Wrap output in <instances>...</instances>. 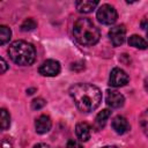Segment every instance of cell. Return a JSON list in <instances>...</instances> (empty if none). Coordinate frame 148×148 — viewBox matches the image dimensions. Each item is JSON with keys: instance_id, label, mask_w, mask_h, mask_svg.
Returning a JSON list of instances; mask_svg holds the SVG:
<instances>
[{"instance_id": "44dd1931", "label": "cell", "mask_w": 148, "mask_h": 148, "mask_svg": "<svg viewBox=\"0 0 148 148\" xmlns=\"http://www.w3.org/2000/svg\"><path fill=\"white\" fill-rule=\"evenodd\" d=\"M1 148H13V143L9 140V138H5L1 143Z\"/></svg>"}, {"instance_id": "30bf717a", "label": "cell", "mask_w": 148, "mask_h": 148, "mask_svg": "<svg viewBox=\"0 0 148 148\" xmlns=\"http://www.w3.org/2000/svg\"><path fill=\"white\" fill-rule=\"evenodd\" d=\"M111 125H112V128L114 130V132L118 134H124L130 130V124H128L127 119L123 116L114 117Z\"/></svg>"}, {"instance_id": "603a6c76", "label": "cell", "mask_w": 148, "mask_h": 148, "mask_svg": "<svg viewBox=\"0 0 148 148\" xmlns=\"http://www.w3.org/2000/svg\"><path fill=\"white\" fill-rule=\"evenodd\" d=\"M34 148H50L47 145H45V143H38V145H36Z\"/></svg>"}, {"instance_id": "ac0fdd59", "label": "cell", "mask_w": 148, "mask_h": 148, "mask_svg": "<svg viewBox=\"0 0 148 148\" xmlns=\"http://www.w3.org/2000/svg\"><path fill=\"white\" fill-rule=\"evenodd\" d=\"M140 125L145 134L148 136V110L143 111L142 114L140 116Z\"/></svg>"}, {"instance_id": "4fadbf2b", "label": "cell", "mask_w": 148, "mask_h": 148, "mask_svg": "<svg viewBox=\"0 0 148 148\" xmlns=\"http://www.w3.org/2000/svg\"><path fill=\"white\" fill-rule=\"evenodd\" d=\"M97 5H98V1H91V0H81V1L75 2L76 9L80 13H83V14L92 12L97 7Z\"/></svg>"}, {"instance_id": "2e32d148", "label": "cell", "mask_w": 148, "mask_h": 148, "mask_svg": "<svg viewBox=\"0 0 148 148\" xmlns=\"http://www.w3.org/2000/svg\"><path fill=\"white\" fill-rule=\"evenodd\" d=\"M0 119H1V128L2 130H7L10 125V116L7 112V110L1 109V114H0Z\"/></svg>"}, {"instance_id": "e0dca14e", "label": "cell", "mask_w": 148, "mask_h": 148, "mask_svg": "<svg viewBox=\"0 0 148 148\" xmlns=\"http://www.w3.org/2000/svg\"><path fill=\"white\" fill-rule=\"evenodd\" d=\"M36 27H37V23H36V21L34 18H27L21 24V30L22 31H31Z\"/></svg>"}, {"instance_id": "7c38bea8", "label": "cell", "mask_w": 148, "mask_h": 148, "mask_svg": "<svg viewBox=\"0 0 148 148\" xmlns=\"http://www.w3.org/2000/svg\"><path fill=\"white\" fill-rule=\"evenodd\" d=\"M110 116H111V111H110V110H108V109L102 110V111L96 116V118H95L94 130H96V131L102 130V128L105 126V124H106L108 119L110 118Z\"/></svg>"}, {"instance_id": "6da1fadb", "label": "cell", "mask_w": 148, "mask_h": 148, "mask_svg": "<svg viewBox=\"0 0 148 148\" xmlns=\"http://www.w3.org/2000/svg\"><path fill=\"white\" fill-rule=\"evenodd\" d=\"M69 95L72 96L76 108L82 112L94 111L102 101L99 88L90 83H76L71 87Z\"/></svg>"}, {"instance_id": "5b68a950", "label": "cell", "mask_w": 148, "mask_h": 148, "mask_svg": "<svg viewBox=\"0 0 148 148\" xmlns=\"http://www.w3.org/2000/svg\"><path fill=\"white\" fill-rule=\"evenodd\" d=\"M38 71L43 76H56L60 73V64L57 60L47 59L39 66Z\"/></svg>"}, {"instance_id": "d6986e66", "label": "cell", "mask_w": 148, "mask_h": 148, "mask_svg": "<svg viewBox=\"0 0 148 148\" xmlns=\"http://www.w3.org/2000/svg\"><path fill=\"white\" fill-rule=\"evenodd\" d=\"M45 104H46V102L43 99V98H35L32 102H31V108L34 109V110H39V109H42V108H44L45 106Z\"/></svg>"}, {"instance_id": "4316f807", "label": "cell", "mask_w": 148, "mask_h": 148, "mask_svg": "<svg viewBox=\"0 0 148 148\" xmlns=\"http://www.w3.org/2000/svg\"><path fill=\"white\" fill-rule=\"evenodd\" d=\"M103 148H117V147H114V146H106V147H103Z\"/></svg>"}, {"instance_id": "cb8c5ba5", "label": "cell", "mask_w": 148, "mask_h": 148, "mask_svg": "<svg viewBox=\"0 0 148 148\" xmlns=\"http://www.w3.org/2000/svg\"><path fill=\"white\" fill-rule=\"evenodd\" d=\"M143 84H145V89L148 91V77H146V79H145V82H143Z\"/></svg>"}, {"instance_id": "7a4b0ae2", "label": "cell", "mask_w": 148, "mask_h": 148, "mask_svg": "<svg viewBox=\"0 0 148 148\" xmlns=\"http://www.w3.org/2000/svg\"><path fill=\"white\" fill-rule=\"evenodd\" d=\"M74 38L81 44L86 46H91L99 40V30L96 25L88 18H79L73 27Z\"/></svg>"}, {"instance_id": "52a82bcc", "label": "cell", "mask_w": 148, "mask_h": 148, "mask_svg": "<svg viewBox=\"0 0 148 148\" xmlns=\"http://www.w3.org/2000/svg\"><path fill=\"white\" fill-rule=\"evenodd\" d=\"M126 37V28L124 25H116L110 29L109 31V38L113 46H120L125 42Z\"/></svg>"}, {"instance_id": "484cf974", "label": "cell", "mask_w": 148, "mask_h": 148, "mask_svg": "<svg viewBox=\"0 0 148 148\" xmlns=\"http://www.w3.org/2000/svg\"><path fill=\"white\" fill-rule=\"evenodd\" d=\"M32 91H35V89H29V90H27V94H29V95H31V94H34Z\"/></svg>"}, {"instance_id": "9c48e42d", "label": "cell", "mask_w": 148, "mask_h": 148, "mask_svg": "<svg viewBox=\"0 0 148 148\" xmlns=\"http://www.w3.org/2000/svg\"><path fill=\"white\" fill-rule=\"evenodd\" d=\"M52 126V121H51V118L46 114H42L39 116L37 119H36V123H35V128H36V132L39 133V134H44V133H47L50 131Z\"/></svg>"}, {"instance_id": "d4e9b609", "label": "cell", "mask_w": 148, "mask_h": 148, "mask_svg": "<svg viewBox=\"0 0 148 148\" xmlns=\"http://www.w3.org/2000/svg\"><path fill=\"white\" fill-rule=\"evenodd\" d=\"M143 29H146V34H147V37H148V21H147V24L143 27Z\"/></svg>"}, {"instance_id": "ba28073f", "label": "cell", "mask_w": 148, "mask_h": 148, "mask_svg": "<svg viewBox=\"0 0 148 148\" xmlns=\"http://www.w3.org/2000/svg\"><path fill=\"white\" fill-rule=\"evenodd\" d=\"M125 98L117 90H108L106 91V104L113 109L121 108L124 105Z\"/></svg>"}, {"instance_id": "8992f818", "label": "cell", "mask_w": 148, "mask_h": 148, "mask_svg": "<svg viewBox=\"0 0 148 148\" xmlns=\"http://www.w3.org/2000/svg\"><path fill=\"white\" fill-rule=\"evenodd\" d=\"M128 82V75L126 74L125 71L120 69V68H113L110 73V77H109V84L111 87L118 88V87H123Z\"/></svg>"}, {"instance_id": "9a60e30c", "label": "cell", "mask_w": 148, "mask_h": 148, "mask_svg": "<svg viewBox=\"0 0 148 148\" xmlns=\"http://www.w3.org/2000/svg\"><path fill=\"white\" fill-rule=\"evenodd\" d=\"M10 36H12L10 29L8 27H6V25H1L0 27V44L3 45L7 42H9Z\"/></svg>"}, {"instance_id": "7402d4cb", "label": "cell", "mask_w": 148, "mask_h": 148, "mask_svg": "<svg viewBox=\"0 0 148 148\" xmlns=\"http://www.w3.org/2000/svg\"><path fill=\"white\" fill-rule=\"evenodd\" d=\"M0 65H1V74H3V73L7 71V68H8L7 62L5 61V59H3V58H1V59H0Z\"/></svg>"}, {"instance_id": "ffe728a7", "label": "cell", "mask_w": 148, "mask_h": 148, "mask_svg": "<svg viewBox=\"0 0 148 148\" xmlns=\"http://www.w3.org/2000/svg\"><path fill=\"white\" fill-rule=\"evenodd\" d=\"M66 148H83L82 145L80 143V141L75 140V139H69L68 142H67V146Z\"/></svg>"}, {"instance_id": "3957f363", "label": "cell", "mask_w": 148, "mask_h": 148, "mask_svg": "<svg viewBox=\"0 0 148 148\" xmlns=\"http://www.w3.org/2000/svg\"><path fill=\"white\" fill-rule=\"evenodd\" d=\"M10 59L21 66L31 65L36 59V50L32 44L24 40H15L8 47Z\"/></svg>"}, {"instance_id": "8fae6325", "label": "cell", "mask_w": 148, "mask_h": 148, "mask_svg": "<svg viewBox=\"0 0 148 148\" xmlns=\"http://www.w3.org/2000/svg\"><path fill=\"white\" fill-rule=\"evenodd\" d=\"M75 133L76 136L80 141H88L90 139V133H91V128L89 126V124L82 121L79 123L75 127Z\"/></svg>"}, {"instance_id": "5bb4252c", "label": "cell", "mask_w": 148, "mask_h": 148, "mask_svg": "<svg viewBox=\"0 0 148 148\" xmlns=\"http://www.w3.org/2000/svg\"><path fill=\"white\" fill-rule=\"evenodd\" d=\"M128 44L135 49H140V50H146L148 47V43L146 39H143L142 37L138 36V35H132L128 38Z\"/></svg>"}, {"instance_id": "277c9868", "label": "cell", "mask_w": 148, "mask_h": 148, "mask_svg": "<svg viewBox=\"0 0 148 148\" xmlns=\"http://www.w3.org/2000/svg\"><path fill=\"white\" fill-rule=\"evenodd\" d=\"M96 16H97V20L102 24H113L117 21L118 14L114 7H112L111 5L104 3L98 8Z\"/></svg>"}]
</instances>
